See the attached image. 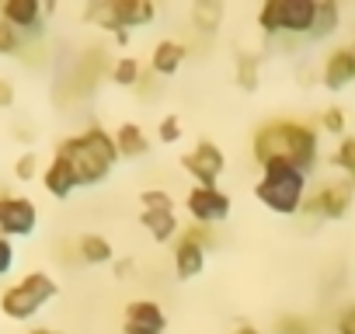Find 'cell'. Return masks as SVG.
Masks as SVG:
<instances>
[{
    "instance_id": "22",
    "label": "cell",
    "mask_w": 355,
    "mask_h": 334,
    "mask_svg": "<svg viewBox=\"0 0 355 334\" xmlns=\"http://www.w3.org/2000/svg\"><path fill=\"white\" fill-rule=\"evenodd\" d=\"M261 84V56L258 53H241L237 56V87L241 91H258Z\"/></svg>"
},
{
    "instance_id": "36",
    "label": "cell",
    "mask_w": 355,
    "mask_h": 334,
    "mask_svg": "<svg viewBox=\"0 0 355 334\" xmlns=\"http://www.w3.org/2000/svg\"><path fill=\"white\" fill-rule=\"evenodd\" d=\"M234 334H261V327H254V324H248V320H244V324H237V331H234Z\"/></svg>"
},
{
    "instance_id": "17",
    "label": "cell",
    "mask_w": 355,
    "mask_h": 334,
    "mask_svg": "<svg viewBox=\"0 0 355 334\" xmlns=\"http://www.w3.org/2000/svg\"><path fill=\"white\" fill-rule=\"evenodd\" d=\"M112 136H115V146H119V157L122 160H139L150 150V139H146L143 125H136V122H122Z\"/></svg>"
},
{
    "instance_id": "32",
    "label": "cell",
    "mask_w": 355,
    "mask_h": 334,
    "mask_svg": "<svg viewBox=\"0 0 355 334\" xmlns=\"http://www.w3.org/2000/svg\"><path fill=\"white\" fill-rule=\"evenodd\" d=\"M11 268H15V240L0 237V279H4Z\"/></svg>"
},
{
    "instance_id": "7",
    "label": "cell",
    "mask_w": 355,
    "mask_h": 334,
    "mask_svg": "<svg viewBox=\"0 0 355 334\" xmlns=\"http://www.w3.org/2000/svg\"><path fill=\"white\" fill-rule=\"evenodd\" d=\"M182 167L202 188H220V178L227 171V153L213 139H199L189 153H182Z\"/></svg>"
},
{
    "instance_id": "30",
    "label": "cell",
    "mask_w": 355,
    "mask_h": 334,
    "mask_svg": "<svg viewBox=\"0 0 355 334\" xmlns=\"http://www.w3.org/2000/svg\"><path fill=\"white\" fill-rule=\"evenodd\" d=\"M15 178H18V182L39 178V157H35V153H21V157L15 160Z\"/></svg>"
},
{
    "instance_id": "35",
    "label": "cell",
    "mask_w": 355,
    "mask_h": 334,
    "mask_svg": "<svg viewBox=\"0 0 355 334\" xmlns=\"http://www.w3.org/2000/svg\"><path fill=\"white\" fill-rule=\"evenodd\" d=\"M112 268H115V279H129L136 265H132L129 258H119V261H112Z\"/></svg>"
},
{
    "instance_id": "1",
    "label": "cell",
    "mask_w": 355,
    "mask_h": 334,
    "mask_svg": "<svg viewBox=\"0 0 355 334\" xmlns=\"http://www.w3.org/2000/svg\"><path fill=\"white\" fill-rule=\"evenodd\" d=\"M251 157H254L258 167L289 164V167H296V171H303L310 178V171L317 167V157H320L317 125L296 122V118H272V122L254 129Z\"/></svg>"
},
{
    "instance_id": "8",
    "label": "cell",
    "mask_w": 355,
    "mask_h": 334,
    "mask_svg": "<svg viewBox=\"0 0 355 334\" xmlns=\"http://www.w3.org/2000/svg\"><path fill=\"white\" fill-rule=\"evenodd\" d=\"M39 227V206L28 195H8L0 192V237H32Z\"/></svg>"
},
{
    "instance_id": "9",
    "label": "cell",
    "mask_w": 355,
    "mask_h": 334,
    "mask_svg": "<svg viewBox=\"0 0 355 334\" xmlns=\"http://www.w3.org/2000/svg\"><path fill=\"white\" fill-rule=\"evenodd\" d=\"M185 209L189 216L199 223V227H216V223H227L234 202L223 188H202V185H192L189 195H185Z\"/></svg>"
},
{
    "instance_id": "3",
    "label": "cell",
    "mask_w": 355,
    "mask_h": 334,
    "mask_svg": "<svg viewBox=\"0 0 355 334\" xmlns=\"http://www.w3.org/2000/svg\"><path fill=\"white\" fill-rule=\"evenodd\" d=\"M254 199L279 216H296L306 199V175L289 164H268V167H261Z\"/></svg>"
},
{
    "instance_id": "5",
    "label": "cell",
    "mask_w": 355,
    "mask_h": 334,
    "mask_svg": "<svg viewBox=\"0 0 355 334\" xmlns=\"http://www.w3.org/2000/svg\"><path fill=\"white\" fill-rule=\"evenodd\" d=\"M317 0H265L258 28L265 35H310Z\"/></svg>"
},
{
    "instance_id": "34",
    "label": "cell",
    "mask_w": 355,
    "mask_h": 334,
    "mask_svg": "<svg viewBox=\"0 0 355 334\" xmlns=\"http://www.w3.org/2000/svg\"><path fill=\"white\" fill-rule=\"evenodd\" d=\"M11 105H15V80L0 77V108H11Z\"/></svg>"
},
{
    "instance_id": "29",
    "label": "cell",
    "mask_w": 355,
    "mask_h": 334,
    "mask_svg": "<svg viewBox=\"0 0 355 334\" xmlns=\"http://www.w3.org/2000/svg\"><path fill=\"white\" fill-rule=\"evenodd\" d=\"M157 139L160 143H178V139H182V118H178V115H164L160 118V125H157Z\"/></svg>"
},
{
    "instance_id": "14",
    "label": "cell",
    "mask_w": 355,
    "mask_h": 334,
    "mask_svg": "<svg viewBox=\"0 0 355 334\" xmlns=\"http://www.w3.org/2000/svg\"><path fill=\"white\" fill-rule=\"evenodd\" d=\"M112 15H115V25L129 32V28L150 25L157 18V4L153 0H112Z\"/></svg>"
},
{
    "instance_id": "16",
    "label": "cell",
    "mask_w": 355,
    "mask_h": 334,
    "mask_svg": "<svg viewBox=\"0 0 355 334\" xmlns=\"http://www.w3.org/2000/svg\"><path fill=\"white\" fill-rule=\"evenodd\" d=\"M42 185H46V192H49L53 199L63 202V199H70V192L77 188V178H73V171H70V164L53 153V160L42 167Z\"/></svg>"
},
{
    "instance_id": "6",
    "label": "cell",
    "mask_w": 355,
    "mask_h": 334,
    "mask_svg": "<svg viewBox=\"0 0 355 334\" xmlns=\"http://www.w3.org/2000/svg\"><path fill=\"white\" fill-rule=\"evenodd\" d=\"M352 202H355V185L338 178V182H320L313 192H306L300 213L313 220H341L352 209Z\"/></svg>"
},
{
    "instance_id": "28",
    "label": "cell",
    "mask_w": 355,
    "mask_h": 334,
    "mask_svg": "<svg viewBox=\"0 0 355 334\" xmlns=\"http://www.w3.org/2000/svg\"><path fill=\"white\" fill-rule=\"evenodd\" d=\"M21 49H25V39L8 21H0V56H18Z\"/></svg>"
},
{
    "instance_id": "37",
    "label": "cell",
    "mask_w": 355,
    "mask_h": 334,
    "mask_svg": "<svg viewBox=\"0 0 355 334\" xmlns=\"http://www.w3.org/2000/svg\"><path fill=\"white\" fill-rule=\"evenodd\" d=\"M112 39H115V42H119V46H129V32H115V35H112Z\"/></svg>"
},
{
    "instance_id": "19",
    "label": "cell",
    "mask_w": 355,
    "mask_h": 334,
    "mask_svg": "<svg viewBox=\"0 0 355 334\" xmlns=\"http://www.w3.org/2000/svg\"><path fill=\"white\" fill-rule=\"evenodd\" d=\"M77 258H80L84 265H112V261H115V247H112V240L101 237V234H84V237L77 240Z\"/></svg>"
},
{
    "instance_id": "12",
    "label": "cell",
    "mask_w": 355,
    "mask_h": 334,
    "mask_svg": "<svg viewBox=\"0 0 355 334\" xmlns=\"http://www.w3.org/2000/svg\"><path fill=\"white\" fill-rule=\"evenodd\" d=\"M320 80L327 91H345L348 84H355V49L352 46H338L324 56L320 67Z\"/></svg>"
},
{
    "instance_id": "2",
    "label": "cell",
    "mask_w": 355,
    "mask_h": 334,
    "mask_svg": "<svg viewBox=\"0 0 355 334\" xmlns=\"http://www.w3.org/2000/svg\"><path fill=\"white\" fill-rule=\"evenodd\" d=\"M56 157H63L70 164V171L77 178V188H94L101 182L112 178V171L119 167V146L115 136L105 132L101 125H87L84 132L63 139L56 146Z\"/></svg>"
},
{
    "instance_id": "21",
    "label": "cell",
    "mask_w": 355,
    "mask_h": 334,
    "mask_svg": "<svg viewBox=\"0 0 355 334\" xmlns=\"http://www.w3.org/2000/svg\"><path fill=\"white\" fill-rule=\"evenodd\" d=\"M192 25H196L202 35H213V32L223 25V4H216V0H196Z\"/></svg>"
},
{
    "instance_id": "15",
    "label": "cell",
    "mask_w": 355,
    "mask_h": 334,
    "mask_svg": "<svg viewBox=\"0 0 355 334\" xmlns=\"http://www.w3.org/2000/svg\"><path fill=\"white\" fill-rule=\"evenodd\" d=\"M185 56H189V49L178 42V39H160V42L153 46V53H150V73H157V77H174L178 70H182Z\"/></svg>"
},
{
    "instance_id": "33",
    "label": "cell",
    "mask_w": 355,
    "mask_h": 334,
    "mask_svg": "<svg viewBox=\"0 0 355 334\" xmlns=\"http://www.w3.org/2000/svg\"><path fill=\"white\" fill-rule=\"evenodd\" d=\"M338 334H355V303H348L338 317Z\"/></svg>"
},
{
    "instance_id": "27",
    "label": "cell",
    "mask_w": 355,
    "mask_h": 334,
    "mask_svg": "<svg viewBox=\"0 0 355 334\" xmlns=\"http://www.w3.org/2000/svg\"><path fill=\"white\" fill-rule=\"evenodd\" d=\"M345 108H338V105H331V108H324L320 112V129L324 132H331V136H345Z\"/></svg>"
},
{
    "instance_id": "26",
    "label": "cell",
    "mask_w": 355,
    "mask_h": 334,
    "mask_svg": "<svg viewBox=\"0 0 355 334\" xmlns=\"http://www.w3.org/2000/svg\"><path fill=\"white\" fill-rule=\"evenodd\" d=\"M139 202H143V213H157V209H171V213H174V195L164 192V188H146V192H139Z\"/></svg>"
},
{
    "instance_id": "11",
    "label": "cell",
    "mask_w": 355,
    "mask_h": 334,
    "mask_svg": "<svg viewBox=\"0 0 355 334\" xmlns=\"http://www.w3.org/2000/svg\"><path fill=\"white\" fill-rule=\"evenodd\" d=\"M0 21H8L21 39L42 35L46 8L39 4V0H4V4H0Z\"/></svg>"
},
{
    "instance_id": "20",
    "label": "cell",
    "mask_w": 355,
    "mask_h": 334,
    "mask_svg": "<svg viewBox=\"0 0 355 334\" xmlns=\"http://www.w3.org/2000/svg\"><path fill=\"white\" fill-rule=\"evenodd\" d=\"M338 25H341V8L334 4V0H317L313 25H310V35H306V39H313V42L331 39V35L338 32Z\"/></svg>"
},
{
    "instance_id": "23",
    "label": "cell",
    "mask_w": 355,
    "mask_h": 334,
    "mask_svg": "<svg viewBox=\"0 0 355 334\" xmlns=\"http://www.w3.org/2000/svg\"><path fill=\"white\" fill-rule=\"evenodd\" d=\"M331 164L345 175L348 185H355V136H341V139H338V146H334V153H331Z\"/></svg>"
},
{
    "instance_id": "38",
    "label": "cell",
    "mask_w": 355,
    "mask_h": 334,
    "mask_svg": "<svg viewBox=\"0 0 355 334\" xmlns=\"http://www.w3.org/2000/svg\"><path fill=\"white\" fill-rule=\"evenodd\" d=\"M28 334H60V331H53V327H32Z\"/></svg>"
},
{
    "instance_id": "18",
    "label": "cell",
    "mask_w": 355,
    "mask_h": 334,
    "mask_svg": "<svg viewBox=\"0 0 355 334\" xmlns=\"http://www.w3.org/2000/svg\"><path fill=\"white\" fill-rule=\"evenodd\" d=\"M139 223H143V230H146L157 244H167V240H174L178 234H182V227H178V213H171V209L139 213Z\"/></svg>"
},
{
    "instance_id": "4",
    "label": "cell",
    "mask_w": 355,
    "mask_h": 334,
    "mask_svg": "<svg viewBox=\"0 0 355 334\" xmlns=\"http://www.w3.org/2000/svg\"><path fill=\"white\" fill-rule=\"evenodd\" d=\"M56 296H60V282L49 272H25L15 285L0 292V313L8 320H32Z\"/></svg>"
},
{
    "instance_id": "24",
    "label": "cell",
    "mask_w": 355,
    "mask_h": 334,
    "mask_svg": "<svg viewBox=\"0 0 355 334\" xmlns=\"http://www.w3.org/2000/svg\"><path fill=\"white\" fill-rule=\"evenodd\" d=\"M139 77H143V67H139L136 56H119V60L112 63V84H119V87H136Z\"/></svg>"
},
{
    "instance_id": "13",
    "label": "cell",
    "mask_w": 355,
    "mask_h": 334,
    "mask_svg": "<svg viewBox=\"0 0 355 334\" xmlns=\"http://www.w3.org/2000/svg\"><path fill=\"white\" fill-rule=\"evenodd\" d=\"M206 254H209V247L199 244V240H192L182 230V234H178V244H174V275L182 279V282L199 279L202 268H206Z\"/></svg>"
},
{
    "instance_id": "10",
    "label": "cell",
    "mask_w": 355,
    "mask_h": 334,
    "mask_svg": "<svg viewBox=\"0 0 355 334\" xmlns=\"http://www.w3.org/2000/svg\"><path fill=\"white\" fill-rule=\"evenodd\" d=\"M167 313L157 299H132L122 313V334H164Z\"/></svg>"
},
{
    "instance_id": "25",
    "label": "cell",
    "mask_w": 355,
    "mask_h": 334,
    "mask_svg": "<svg viewBox=\"0 0 355 334\" xmlns=\"http://www.w3.org/2000/svg\"><path fill=\"white\" fill-rule=\"evenodd\" d=\"M84 21H91V25L112 32V35L122 32V28L115 25V15H112V0H94V4H87V8H84Z\"/></svg>"
},
{
    "instance_id": "31",
    "label": "cell",
    "mask_w": 355,
    "mask_h": 334,
    "mask_svg": "<svg viewBox=\"0 0 355 334\" xmlns=\"http://www.w3.org/2000/svg\"><path fill=\"white\" fill-rule=\"evenodd\" d=\"M275 334H313V324L303 317H282L275 324Z\"/></svg>"
}]
</instances>
